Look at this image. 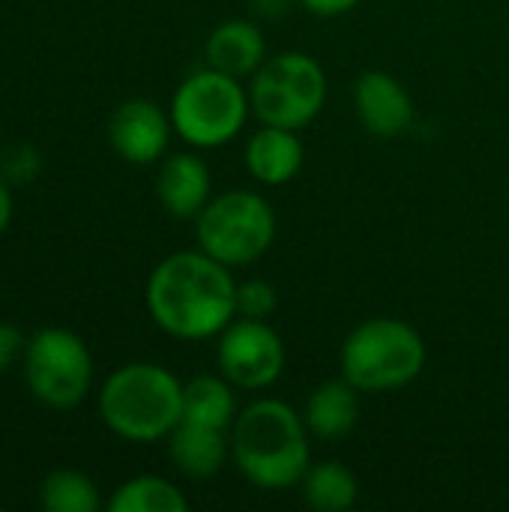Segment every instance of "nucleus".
Masks as SVG:
<instances>
[{"label": "nucleus", "instance_id": "obj_1", "mask_svg": "<svg viewBox=\"0 0 509 512\" xmlns=\"http://www.w3.org/2000/svg\"><path fill=\"white\" fill-rule=\"evenodd\" d=\"M144 306L171 339H213L237 318V282L231 267L204 249H183L153 267L144 285Z\"/></svg>", "mask_w": 509, "mask_h": 512}, {"label": "nucleus", "instance_id": "obj_2", "mask_svg": "<svg viewBox=\"0 0 509 512\" xmlns=\"http://www.w3.org/2000/svg\"><path fill=\"white\" fill-rule=\"evenodd\" d=\"M231 462L258 489L285 492L300 486L312 465V432L303 414L282 399L249 402L231 426Z\"/></svg>", "mask_w": 509, "mask_h": 512}, {"label": "nucleus", "instance_id": "obj_3", "mask_svg": "<svg viewBox=\"0 0 509 512\" xmlns=\"http://www.w3.org/2000/svg\"><path fill=\"white\" fill-rule=\"evenodd\" d=\"M99 417L129 444L165 441L183 420V384L159 363H126L99 387Z\"/></svg>", "mask_w": 509, "mask_h": 512}, {"label": "nucleus", "instance_id": "obj_4", "mask_svg": "<svg viewBox=\"0 0 509 512\" xmlns=\"http://www.w3.org/2000/svg\"><path fill=\"white\" fill-rule=\"evenodd\" d=\"M426 366L423 336L402 318H369L348 333L339 351L342 378L360 393L402 390Z\"/></svg>", "mask_w": 509, "mask_h": 512}, {"label": "nucleus", "instance_id": "obj_5", "mask_svg": "<svg viewBox=\"0 0 509 512\" xmlns=\"http://www.w3.org/2000/svg\"><path fill=\"white\" fill-rule=\"evenodd\" d=\"M249 90L240 78L213 66L186 75L171 96V126L195 150H213L234 141L249 120Z\"/></svg>", "mask_w": 509, "mask_h": 512}, {"label": "nucleus", "instance_id": "obj_6", "mask_svg": "<svg viewBox=\"0 0 509 512\" xmlns=\"http://www.w3.org/2000/svg\"><path fill=\"white\" fill-rule=\"evenodd\" d=\"M195 240L225 267H246L264 258L276 240V213L264 195L231 189L213 195L195 216Z\"/></svg>", "mask_w": 509, "mask_h": 512}, {"label": "nucleus", "instance_id": "obj_7", "mask_svg": "<svg viewBox=\"0 0 509 512\" xmlns=\"http://www.w3.org/2000/svg\"><path fill=\"white\" fill-rule=\"evenodd\" d=\"M327 102V75L321 63L303 51L267 57L249 78V105L264 126L303 129Z\"/></svg>", "mask_w": 509, "mask_h": 512}, {"label": "nucleus", "instance_id": "obj_8", "mask_svg": "<svg viewBox=\"0 0 509 512\" xmlns=\"http://www.w3.org/2000/svg\"><path fill=\"white\" fill-rule=\"evenodd\" d=\"M21 372L27 393L51 411H72L93 390V354L66 327H42L27 336Z\"/></svg>", "mask_w": 509, "mask_h": 512}, {"label": "nucleus", "instance_id": "obj_9", "mask_svg": "<svg viewBox=\"0 0 509 512\" xmlns=\"http://www.w3.org/2000/svg\"><path fill=\"white\" fill-rule=\"evenodd\" d=\"M285 360V342L267 321L237 315L219 333L216 366L219 375H225L237 390L258 393L273 387L285 372Z\"/></svg>", "mask_w": 509, "mask_h": 512}, {"label": "nucleus", "instance_id": "obj_10", "mask_svg": "<svg viewBox=\"0 0 509 512\" xmlns=\"http://www.w3.org/2000/svg\"><path fill=\"white\" fill-rule=\"evenodd\" d=\"M171 132V114L144 96L120 102L108 120V144L129 165L159 162L168 153Z\"/></svg>", "mask_w": 509, "mask_h": 512}, {"label": "nucleus", "instance_id": "obj_11", "mask_svg": "<svg viewBox=\"0 0 509 512\" xmlns=\"http://www.w3.org/2000/svg\"><path fill=\"white\" fill-rule=\"evenodd\" d=\"M354 111L366 132L378 138H396L414 123V99L399 78L381 69H369L354 81Z\"/></svg>", "mask_w": 509, "mask_h": 512}, {"label": "nucleus", "instance_id": "obj_12", "mask_svg": "<svg viewBox=\"0 0 509 512\" xmlns=\"http://www.w3.org/2000/svg\"><path fill=\"white\" fill-rule=\"evenodd\" d=\"M156 198L174 219H195L213 198L210 168L198 153H171L159 159Z\"/></svg>", "mask_w": 509, "mask_h": 512}, {"label": "nucleus", "instance_id": "obj_13", "mask_svg": "<svg viewBox=\"0 0 509 512\" xmlns=\"http://www.w3.org/2000/svg\"><path fill=\"white\" fill-rule=\"evenodd\" d=\"M204 60L207 66L243 81V78H252L258 66L267 60V39L255 21L231 18L213 27V33L207 36Z\"/></svg>", "mask_w": 509, "mask_h": 512}, {"label": "nucleus", "instance_id": "obj_14", "mask_svg": "<svg viewBox=\"0 0 509 512\" xmlns=\"http://www.w3.org/2000/svg\"><path fill=\"white\" fill-rule=\"evenodd\" d=\"M246 171L264 186H285L303 168V144L294 129L264 126L249 135L243 150Z\"/></svg>", "mask_w": 509, "mask_h": 512}, {"label": "nucleus", "instance_id": "obj_15", "mask_svg": "<svg viewBox=\"0 0 509 512\" xmlns=\"http://www.w3.org/2000/svg\"><path fill=\"white\" fill-rule=\"evenodd\" d=\"M168 456L180 474L192 480H210L231 459V438L225 429L180 420L168 435Z\"/></svg>", "mask_w": 509, "mask_h": 512}, {"label": "nucleus", "instance_id": "obj_16", "mask_svg": "<svg viewBox=\"0 0 509 512\" xmlns=\"http://www.w3.org/2000/svg\"><path fill=\"white\" fill-rule=\"evenodd\" d=\"M303 420L306 429L321 441H339L351 435L360 423V390L345 378L324 381L309 393Z\"/></svg>", "mask_w": 509, "mask_h": 512}, {"label": "nucleus", "instance_id": "obj_17", "mask_svg": "<svg viewBox=\"0 0 509 512\" xmlns=\"http://www.w3.org/2000/svg\"><path fill=\"white\" fill-rule=\"evenodd\" d=\"M234 384L225 375H198L183 384V420L231 432L237 420Z\"/></svg>", "mask_w": 509, "mask_h": 512}, {"label": "nucleus", "instance_id": "obj_18", "mask_svg": "<svg viewBox=\"0 0 509 512\" xmlns=\"http://www.w3.org/2000/svg\"><path fill=\"white\" fill-rule=\"evenodd\" d=\"M300 492H303L306 507L312 510L345 512L357 504L360 483L342 462H318V465H309V471L303 474Z\"/></svg>", "mask_w": 509, "mask_h": 512}, {"label": "nucleus", "instance_id": "obj_19", "mask_svg": "<svg viewBox=\"0 0 509 512\" xmlns=\"http://www.w3.org/2000/svg\"><path fill=\"white\" fill-rule=\"evenodd\" d=\"M111 512H186L189 498L165 477L141 474L114 489L108 498Z\"/></svg>", "mask_w": 509, "mask_h": 512}, {"label": "nucleus", "instance_id": "obj_20", "mask_svg": "<svg viewBox=\"0 0 509 512\" xmlns=\"http://www.w3.org/2000/svg\"><path fill=\"white\" fill-rule=\"evenodd\" d=\"M39 504L45 512H99L102 495L87 474L75 468H57L42 480Z\"/></svg>", "mask_w": 509, "mask_h": 512}, {"label": "nucleus", "instance_id": "obj_21", "mask_svg": "<svg viewBox=\"0 0 509 512\" xmlns=\"http://www.w3.org/2000/svg\"><path fill=\"white\" fill-rule=\"evenodd\" d=\"M276 288L264 279H249L237 285V315L240 318H255V321H267L276 312Z\"/></svg>", "mask_w": 509, "mask_h": 512}, {"label": "nucleus", "instance_id": "obj_22", "mask_svg": "<svg viewBox=\"0 0 509 512\" xmlns=\"http://www.w3.org/2000/svg\"><path fill=\"white\" fill-rule=\"evenodd\" d=\"M24 345H27V336L15 324L0 321V375H6L15 363H21Z\"/></svg>", "mask_w": 509, "mask_h": 512}, {"label": "nucleus", "instance_id": "obj_23", "mask_svg": "<svg viewBox=\"0 0 509 512\" xmlns=\"http://www.w3.org/2000/svg\"><path fill=\"white\" fill-rule=\"evenodd\" d=\"M363 0H300V6L318 18H339L351 9H357Z\"/></svg>", "mask_w": 509, "mask_h": 512}, {"label": "nucleus", "instance_id": "obj_24", "mask_svg": "<svg viewBox=\"0 0 509 512\" xmlns=\"http://www.w3.org/2000/svg\"><path fill=\"white\" fill-rule=\"evenodd\" d=\"M15 216V201H12V189L0 180V237L6 234V228L12 225Z\"/></svg>", "mask_w": 509, "mask_h": 512}, {"label": "nucleus", "instance_id": "obj_25", "mask_svg": "<svg viewBox=\"0 0 509 512\" xmlns=\"http://www.w3.org/2000/svg\"><path fill=\"white\" fill-rule=\"evenodd\" d=\"M0 144H3V135H0Z\"/></svg>", "mask_w": 509, "mask_h": 512}]
</instances>
